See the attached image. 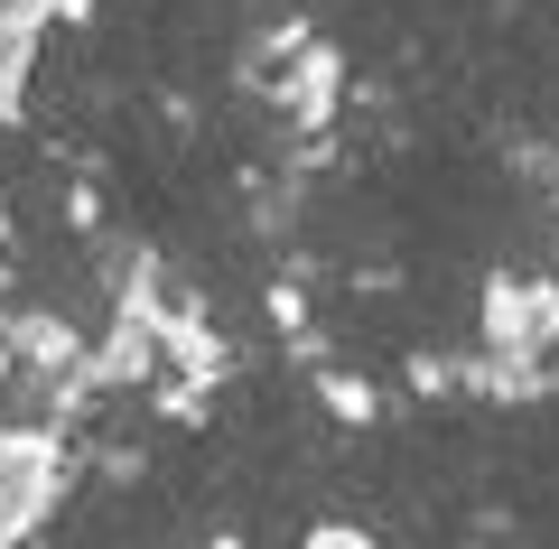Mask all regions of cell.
<instances>
[{
  "label": "cell",
  "mask_w": 559,
  "mask_h": 549,
  "mask_svg": "<svg viewBox=\"0 0 559 549\" xmlns=\"http://www.w3.org/2000/svg\"><path fill=\"white\" fill-rule=\"evenodd\" d=\"M20 10H38V20L57 28V20H84V10H94V0H20Z\"/></svg>",
  "instance_id": "obj_5"
},
{
  "label": "cell",
  "mask_w": 559,
  "mask_h": 549,
  "mask_svg": "<svg viewBox=\"0 0 559 549\" xmlns=\"http://www.w3.org/2000/svg\"><path fill=\"white\" fill-rule=\"evenodd\" d=\"M476 354L485 363H550L559 354V279H532V271H503L476 308Z\"/></svg>",
  "instance_id": "obj_1"
},
{
  "label": "cell",
  "mask_w": 559,
  "mask_h": 549,
  "mask_svg": "<svg viewBox=\"0 0 559 549\" xmlns=\"http://www.w3.org/2000/svg\"><path fill=\"white\" fill-rule=\"evenodd\" d=\"M38 47H47V20L20 10V0H0V112H20L28 75H38Z\"/></svg>",
  "instance_id": "obj_3"
},
{
  "label": "cell",
  "mask_w": 559,
  "mask_h": 549,
  "mask_svg": "<svg viewBox=\"0 0 559 549\" xmlns=\"http://www.w3.org/2000/svg\"><path fill=\"white\" fill-rule=\"evenodd\" d=\"M550 279H559V224H550Z\"/></svg>",
  "instance_id": "obj_7"
},
{
  "label": "cell",
  "mask_w": 559,
  "mask_h": 549,
  "mask_svg": "<svg viewBox=\"0 0 559 549\" xmlns=\"http://www.w3.org/2000/svg\"><path fill=\"white\" fill-rule=\"evenodd\" d=\"M66 475H75V456H66V438H57V429H28V419H0V503L20 512L28 530H38L47 512H57Z\"/></svg>",
  "instance_id": "obj_2"
},
{
  "label": "cell",
  "mask_w": 559,
  "mask_h": 549,
  "mask_svg": "<svg viewBox=\"0 0 559 549\" xmlns=\"http://www.w3.org/2000/svg\"><path fill=\"white\" fill-rule=\"evenodd\" d=\"M308 549H382V540H373V530H355V522H318V530H308Z\"/></svg>",
  "instance_id": "obj_4"
},
{
  "label": "cell",
  "mask_w": 559,
  "mask_h": 549,
  "mask_svg": "<svg viewBox=\"0 0 559 549\" xmlns=\"http://www.w3.org/2000/svg\"><path fill=\"white\" fill-rule=\"evenodd\" d=\"M0 298H10V205H0Z\"/></svg>",
  "instance_id": "obj_6"
}]
</instances>
